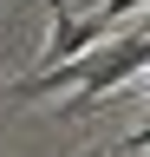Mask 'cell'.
<instances>
[{
	"mask_svg": "<svg viewBox=\"0 0 150 157\" xmlns=\"http://www.w3.org/2000/svg\"><path fill=\"white\" fill-rule=\"evenodd\" d=\"M144 66H150V33H130L124 46H111V52H98V59H85V66H79V92L65 98V111H72V118H91L111 92H124Z\"/></svg>",
	"mask_w": 150,
	"mask_h": 157,
	"instance_id": "obj_1",
	"label": "cell"
},
{
	"mask_svg": "<svg viewBox=\"0 0 150 157\" xmlns=\"http://www.w3.org/2000/svg\"><path fill=\"white\" fill-rule=\"evenodd\" d=\"M46 13H52V39H46V66H52V72H59L65 59L79 66V52L98 46V39L111 33V20H98V13H65V0H52Z\"/></svg>",
	"mask_w": 150,
	"mask_h": 157,
	"instance_id": "obj_2",
	"label": "cell"
},
{
	"mask_svg": "<svg viewBox=\"0 0 150 157\" xmlns=\"http://www.w3.org/2000/svg\"><path fill=\"white\" fill-rule=\"evenodd\" d=\"M137 151H150V118H144V124H137V131L118 144V157H137Z\"/></svg>",
	"mask_w": 150,
	"mask_h": 157,
	"instance_id": "obj_3",
	"label": "cell"
},
{
	"mask_svg": "<svg viewBox=\"0 0 150 157\" xmlns=\"http://www.w3.org/2000/svg\"><path fill=\"white\" fill-rule=\"evenodd\" d=\"M137 7H150V0H104L98 20H124V13H137Z\"/></svg>",
	"mask_w": 150,
	"mask_h": 157,
	"instance_id": "obj_4",
	"label": "cell"
},
{
	"mask_svg": "<svg viewBox=\"0 0 150 157\" xmlns=\"http://www.w3.org/2000/svg\"><path fill=\"white\" fill-rule=\"evenodd\" d=\"M98 157H118V151H98Z\"/></svg>",
	"mask_w": 150,
	"mask_h": 157,
	"instance_id": "obj_5",
	"label": "cell"
}]
</instances>
